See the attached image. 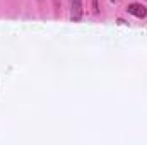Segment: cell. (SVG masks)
<instances>
[{
    "instance_id": "cell-1",
    "label": "cell",
    "mask_w": 147,
    "mask_h": 145,
    "mask_svg": "<svg viewBox=\"0 0 147 145\" xmlns=\"http://www.w3.org/2000/svg\"><path fill=\"white\" fill-rule=\"evenodd\" d=\"M82 19V0H70V21L79 22Z\"/></svg>"
},
{
    "instance_id": "cell-2",
    "label": "cell",
    "mask_w": 147,
    "mask_h": 145,
    "mask_svg": "<svg viewBox=\"0 0 147 145\" xmlns=\"http://www.w3.org/2000/svg\"><path fill=\"white\" fill-rule=\"evenodd\" d=\"M127 12L132 14V15H135V17H139V19H144L147 15V9L142 3H130L127 7Z\"/></svg>"
},
{
    "instance_id": "cell-3",
    "label": "cell",
    "mask_w": 147,
    "mask_h": 145,
    "mask_svg": "<svg viewBox=\"0 0 147 145\" xmlns=\"http://www.w3.org/2000/svg\"><path fill=\"white\" fill-rule=\"evenodd\" d=\"M92 10H94V14H99V5H98V0H92Z\"/></svg>"
},
{
    "instance_id": "cell-4",
    "label": "cell",
    "mask_w": 147,
    "mask_h": 145,
    "mask_svg": "<svg viewBox=\"0 0 147 145\" xmlns=\"http://www.w3.org/2000/svg\"><path fill=\"white\" fill-rule=\"evenodd\" d=\"M111 2H116V0H111Z\"/></svg>"
}]
</instances>
